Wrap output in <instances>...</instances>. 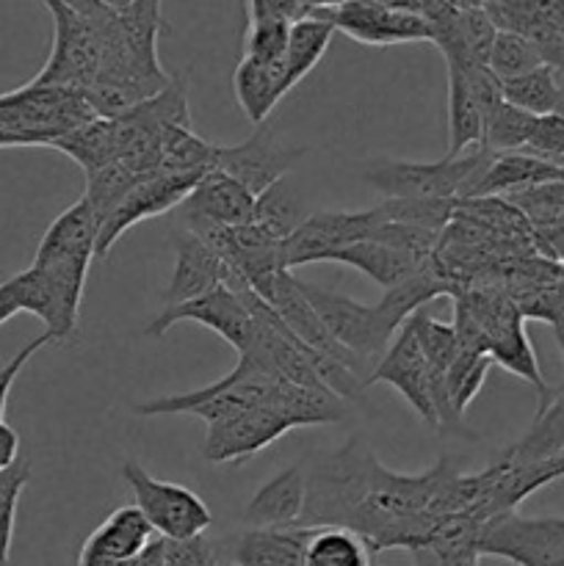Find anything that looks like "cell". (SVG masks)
Returning a JSON list of instances; mask_svg holds the SVG:
<instances>
[{
	"label": "cell",
	"mask_w": 564,
	"mask_h": 566,
	"mask_svg": "<svg viewBox=\"0 0 564 566\" xmlns=\"http://www.w3.org/2000/svg\"><path fill=\"white\" fill-rule=\"evenodd\" d=\"M453 473L457 464L448 457L420 475L393 473L368 446L348 440L310 473L299 525H341L363 536L376 553H418L440 523L431 509Z\"/></svg>",
	"instance_id": "6da1fadb"
},
{
	"label": "cell",
	"mask_w": 564,
	"mask_h": 566,
	"mask_svg": "<svg viewBox=\"0 0 564 566\" xmlns=\"http://www.w3.org/2000/svg\"><path fill=\"white\" fill-rule=\"evenodd\" d=\"M97 213L81 197L64 213L55 216L53 224L44 230L42 241H39L31 269L42 276L50 296H53L55 315H59L55 340H66V337L75 335L77 321H81L88 263L97 258Z\"/></svg>",
	"instance_id": "7a4b0ae2"
},
{
	"label": "cell",
	"mask_w": 564,
	"mask_h": 566,
	"mask_svg": "<svg viewBox=\"0 0 564 566\" xmlns=\"http://www.w3.org/2000/svg\"><path fill=\"white\" fill-rule=\"evenodd\" d=\"M276 381L282 379L265 374L252 357L241 354L236 368L227 376H221L216 385H208L194 392H180V396L133 403V412L144 415V418H158V415H194V418L205 420V426H216L260 407L271 396Z\"/></svg>",
	"instance_id": "3957f363"
},
{
	"label": "cell",
	"mask_w": 564,
	"mask_h": 566,
	"mask_svg": "<svg viewBox=\"0 0 564 566\" xmlns=\"http://www.w3.org/2000/svg\"><path fill=\"white\" fill-rule=\"evenodd\" d=\"M492 153L476 147L457 158L420 160H382L365 171V180L385 193L387 199H470L481 171L490 164Z\"/></svg>",
	"instance_id": "277c9868"
},
{
	"label": "cell",
	"mask_w": 564,
	"mask_h": 566,
	"mask_svg": "<svg viewBox=\"0 0 564 566\" xmlns=\"http://www.w3.org/2000/svg\"><path fill=\"white\" fill-rule=\"evenodd\" d=\"M127 486L133 492V506L144 514L149 528L158 539L166 542H188L205 536V531L213 525L208 503L191 492L188 486L175 481H158L147 473L138 462L127 459L122 464Z\"/></svg>",
	"instance_id": "5b68a950"
},
{
	"label": "cell",
	"mask_w": 564,
	"mask_h": 566,
	"mask_svg": "<svg viewBox=\"0 0 564 566\" xmlns=\"http://www.w3.org/2000/svg\"><path fill=\"white\" fill-rule=\"evenodd\" d=\"M464 302L470 304V310L479 318L481 332H484V346L487 354L492 357V363L503 365L506 370H512L514 376H520L523 381L536 387L540 392V407H545L553 398V390L545 385L540 374V365H536V354L531 348L529 337L523 329V310L514 298L503 296V293H484V291H457Z\"/></svg>",
	"instance_id": "8992f818"
},
{
	"label": "cell",
	"mask_w": 564,
	"mask_h": 566,
	"mask_svg": "<svg viewBox=\"0 0 564 566\" xmlns=\"http://www.w3.org/2000/svg\"><path fill=\"white\" fill-rule=\"evenodd\" d=\"M476 553L514 566H564V517L501 514L481 531Z\"/></svg>",
	"instance_id": "52a82bcc"
},
{
	"label": "cell",
	"mask_w": 564,
	"mask_h": 566,
	"mask_svg": "<svg viewBox=\"0 0 564 566\" xmlns=\"http://www.w3.org/2000/svg\"><path fill=\"white\" fill-rule=\"evenodd\" d=\"M186 321L213 329L221 340L236 348L238 357L247 354L254 343V318L247 298H243V287L232 291V287L219 285L205 296L191 298V302L164 307V313L155 315L144 332H147V337H164L171 326L186 324Z\"/></svg>",
	"instance_id": "ba28073f"
},
{
	"label": "cell",
	"mask_w": 564,
	"mask_h": 566,
	"mask_svg": "<svg viewBox=\"0 0 564 566\" xmlns=\"http://www.w3.org/2000/svg\"><path fill=\"white\" fill-rule=\"evenodd\" d=\"M382 224H387V213L382 205L359 213H313L282 241V260L285 269L293 271L299 265L321 263L335 249L348 247V243L368 241Z\"/></svg>",
	"instance_id": "9c48e42d"
},
{
	"label": "cell",
	"mask_w": 564,
	"mask_h": 566,
	"mask_svg": "<svg viewBox=\"0 0 564 566\" xmlns=\"http://www.w3.org/2000/svg\"><path fill=\"white\" fill-rule=\"evenodd\" d=\"M199 180H202V175H164V171L138 175L130 191L119 199V205L111 210V216L100 227L97 258H105L111 247L138 221L155 219V216L186 202V197L197 188Z\"/></svg>",
	"instance_id": "30bf717a"
},
{
	"label": "cell",
	"mask_w": 564,
	"mask_h": 566,
	"mask_svg": "<svg viewBox=\"0 0 564 566\" xmlns=\"http://www.w3.org/2000/svg\"><path fill=\"white\" fill-rule=\"evenodd\" d=\"M304 155V147H288L276 138L274 127L263 125L254 127L247 142L236 147H216L213 169L236 177L241 186H247L254 197L288 177V171L299 164Z\"/></svg>",
	"instance_id": "8fae6325"
},
{
	"label": "cell",
	"mask_w": 564,
	"mask_h": 566,
	"mask_svg": "<svg viewBox=\"0 0 564 566\" xmlns=\"http://www.w3.org/2000/svg\"><path fill=\"white\" fill-rule=\"evenodd\" d=\"M335 31L346 33L365 48H393V44L431 42V28L424 17L390 9L379 0H343L326 9Z\"/></svg>",
	"instance_id": "7c38bea8"
},
{
	"label": "cell",
	"mask_w": 564,
	"mask_h": 566,
	"mask_svg": "<svg viewBox=\"0 0 564 566\" xmlns=\"http://www.w3.org/2000/svg\"><path fill=\"white\" fill-rule=\"evenodd\" d=\"M464 6H481L498 31L531 39L545 64L564 72V0H464Z\"/></svg>",
	"instance_id": "4fadbf2b"
},
{
	"label": "cell",
	"mask_w": 564,
	"mask_h": 566,
	"mask_svg": "<svg viewBox=\"0 0 564 566\" xmlns=\"http://www.w3.org/2000/svg\"><path fill=\"white\" fill-rule=\"evenodd\" d=\"M227 285L232 291L249 287L241 276L232 271L221 254H216L202 238L194 232L182 230L175 235V269H171V282L160 296H164L166 307L171 304L191 302V298L205 296L213 287Z\"/></svg>",
	"instance_id": "5bb4252c"
},
{
	"label": "cell",
	"mask_w": 564,
	"mask_h": 566,
	"mask_svg": "<svg viewBox=\"0 0 564 566\" xmlns=\"http://www.w3.org/2000/svg\"><path fill=\"white\" fill-rule=\"evenodd\" d=\"M390 385L407 398L409 407L431 426L437 429V412L435 403H431V390H429V365H426L424 352H420V343L415 337L412 321L407 318V324L396 332V337L390 340L387 352L382 354L379 363L374 365L368 376L370 385Z\"/></svg>",
	"instance_id": "9a60e30c"
},
{
	"label": "cell",
	"mask_w": 564,
	"mask_h": 566,
	"mask_svg": "<svg viewBox=\"0 0 564 566\" xmlns=\"http://www.w3.org/2000/svg\"><path fill=\"white\" fill-rule=\"evenodd\" d=\"M291 429L293 426L265 398L260 407L249 409V412L238 415V418L208 426L202 457L213 464L243 462V459L265 451L271 442L285 437Z\"/></svg>",
	"instance_id": "2e32d148"
},
{
	"label": "cell",
	"mask_w": 564,
	"mask_h": 566,
	"mask_svg": "<svg viewBox=\"0 0 564 566\" xmlns=\"http://www.w3.org/2000/svg\"><path fill=\"white\" fill-rule=\"evenodd\" d=\"M269 304L274 307V313L280 315L282 324H285L288 329H291L293 335H296L299 340L310 348V352H315L318 357H324V359H332V363L346 365V368L354 370L359 379L368 381V370H365L363 365H359L357 359H354L352 354H348L346 348H343L341 343L330 335V329L324 326V321L318 318L315 307L307 302V296L302 293V285H299V280L293 276V271H285V274L276 280Z\"/></svg>",
	"instance_id": "e0dca14e"
},
{
	"label": "cell",
	"mask_w": 564,
	"mask_h": 566,
	"mask_svg": "<svg viewBox=\"0 0 564 566\" xmlns=\"http://www.w3.org/2000/svg\"><path fill=\"white\" fill-rule=\"evenodd\" d=\"M254 197L247 186L236 180V177L224 175L219 169H208L202 180L197 182L186 202L180 205L182 219H199L210 221L219 227H247L254 224Z\"/></svg>",
	"instance_id": "ac0fdd59"
},
{
	"label": "cell",
	"mask_w": 564,
	"mask_h": 566,
	"mask_svg": "<svg viewBox=\"0 0 564 566\" xmlns=\"http://www.w3.org/2000/svg\"><path fill=\"white\" fill-rule=\"evenodd\" d=\"M307 501V475L299 464L271 475L243 509V523L249 528H293L302 523Z\"/></svg>",
	"instance_id": "d6986e66"
},
{
	"label": "cell",
	"mask_w": 564,
	"mask_h": 566,
	"mask_svg": "<svg viewBox=\"0 0 564 566\" xmlns=\"http://www.w3.org/2000/svg\"><path fill=\"white\" fill-rule=\"evenodd\" d=\"M498 28L481 6H462L457 14L431 28V44L448 66H487Z\"/></svg>",
	"instance_id": "ffe728a7"
},
{
	"label": "cell",
	"mask_w": 564,
	"mask_h": 566,
	"mask_svg": "<svg viewBox=\"0 0 564 566\" xmlns=\"http://www.w3.org/2000/svg\"><path fill=\"white\" fill-rule=\"evenodd\" d=\"M155 542V531L136 506H122L100 523L81 551V562L127 564Z\"/></svg>",
	"instance_id": "44dd1931"
},
{
	"label": "cell",
	"mask_w": 564,
	"mask_h": 566,
	"mask_svg": "<svg viewBox=\"0 0 564 566\" xmlns=\"http://www.w3.org/2000/svg\"><path fill=\"white\" fill-rule=\"evenodd\" d=\"M564 180V169L547 164L529 153H492L490 164L481 171L479 182L470 191V199L481 197H503V193H518L525 188L542 186V182Z\"/></svg>",
	"instance_id": "7402d4cb"
},
{
	"label": "cell",
	"mask_w": 564,
	"mask_h": 566,
	"mask_svg": "<svg viewBox=\"0 0 564 566\" xmlns=\"http://www.w3.org/2000/svg\"><path fill=\"white\" fill-rule=\"evenodd\" d=\"M429 260V258H426ZM424 258H415V254L404 252V249L387 247L382 241H357L348 243V247L335 249V252L326 254L321 263H343L357 269L359 274H365L368 280H374L376 285H382L385 291L401 285L404 280L415 274L420 265L426 263Z\"/></svg>",
	"instance_id": "603a6c76"
},
{
	"label": "cell",
	"mask_w": 564,
	"mask_h": 566,
	"mask_svg": "<svg viewBox=\"0 0 564 566\" xmlns=\"http://www.w3.org/2000/svg\"><path fill=\"white\" fill-rule=\"evenodd\" d=\"M232 88H236L238 105L254 127L263 125L271 111L280 105V99L291 92L285 64H260V61L243 59V55L232 75Z\"/></svg>",
	"instance_id": "cb8c5ba5"
},
{
	"label": "cell",
	"mask_w": 564,
	"mask_h": 566,
	"mask_svg": "<svg viewBox=\"0 0 564 566\" xmlns=\"http://www.w3.org/2000/svg\"><path fill=\"white\" fill-rule=\"evenodd\" d=\"M307 528H249L232 545L230 566H302Z\"/></svg>",
	"instance_id": "d4e9b609"
},
{
	"label": "cell",
	"mask_w": 564,
	"mask_h": 566,
	"mask_svg": "<svg viewBox=\"0 0 564 566\" xmlns=\"http://www.w3.org/2000/svg\"><path fill=\"white\" fill-rule=\"evenodd\" d=\"M564 457V392H553L545 407L536 409L531 429L501 453L509 464H542Z\"/></svg>",
	"instance_id": "484cf974"
},
{
	"label": "cell",
	"mask_w": 564,
	"mask_h": 566,
	"mask_svg": "<svg viewBox=\"0 0 564 566\" xmlns=\"http://www.w3.org/2000/svg\"><path fill=\"white\" fill-rule=\"evenodd\" d=\"M484 111L462 66H448V158L481 147Z\"/></svg>",
	"instance_id": "4316f807"
},
{
	"label": "cell",
	"mask_w": 564,
	"mask_h": 566,
	"mask_svg": "<svg viewBox=\"0 0 564 566\" xmlns=\"http://www.w3.org/2000/svg\"><path fill=\"white\" fill-rule=\"evenodd\" d=\"M332 36H335V25L326 17V9H315L307 17H299V20L291 22L285 48L288 86L293 88L313 72V66L318 64L321 55L330 48Z\"/></svg>",
	"instance_id": "83f0119b"
},
{
	"label": "cell",
	"mask_w": 564,
	"mask_h": 566,
	"mask_svg": "<svg viewBox=\"0 0 564 566\" xmlns=\"http://www.w3.org/2000/svg\"><path fill=\"white\" fill-rule=\"evenodd\" d=\"M302 566H376V551L354 531L315 525L307 528Z\"/></svg>",
	"instance_id": "f1b7e54d"
},
{
	"label": "cell",
	"mask_w": 564,
	"mask_h": 566,
	"mask_svg": "<svg viewBox=\"0 0 564 566\" xmlns=\"http://www.w3.org/2000/svg\"><path fill=\"white\" fill-rule=\"evenodd\" d=\"M53 149L70 155L81 166L83 175H88L94 169H103V166L119 160V133H116V122L105 119V116H94V119L75 127V130L55 138Z\"/></svg>",
	"instance_id": "f546056e"
},
{
	"label": "cell",
	"mask_w": 564,
	"mask_h": 566,
	"mask_svg": "<svg viewBox=\"0 0 564 566\" xmlns=\"http://www.w3.org/2000/svg\"><path fill=\"white\" fill-rule=\"evenodd\" d=\"M503 99L512 103L514 108L525 111L531 116H547L556 114L558 103L564 99L562 86H558V72L553 66L542 64L536 70L525 72V75L503 81Z\"/></svg>",
	"instance_id": "4dcf8cb0"
},
{
	"label": "cell",
	"mask_w": 564,
	"mask_h": 566,
	"mask_svg": "<svg viewBox=\"0 0 564 566\" xmlns=\"http://www.w3.org/2000/svg\"><path fill=\"white\" fill-rule=\"evenodd\" d=\"M304 219L307 216L302 210V199L293 191L288 177H282L280 182L265 188L258 197V202H254V224L263 227L269 235L280 238V241H285Z\"/></svg>",
	"instance_id": "1f68e13d"
},
{
	"label": "cell",
	"mask_w": 564,
	"mask_h": 566,
	"mask_svg": "<svg viewBox=\"0 0 564 566\" xmlns=\"http://www.w3.org/2000/svg\"><path fill=\"white\" fill-rule=\"evenodd\" d=\"M536 119L525 111L514 108L512 103H498L490 114L484 116V133H481V147L490 153H523L534 133Z\"/></svg>",
	"instance_id": "d6a6232c"
},
{
	"label": "cell",
	"mask_w": 564,
	"mask_h": 566,
	"mask_svg": "<svg viewBox=\"0 0 564 566\" xmlns=\"http://www.w3.org/2000/svg\"><path fill=\"white\" fill-rule=\"evenodd\" d=\"M409 321H412L415 337H418L420 352H424L426 365H429V379H446L448 368H451L453 357H457L459 352L453 324H440V321L431 318L426 310L412 313Z\"/></svg>",
	"instance_id": "836d02e7"
},
{
	"label": "cell",
	"mask_w": 564,
	"mask_h": 566,
	"mask_svg": "<svg viewBox=\"0 0 564 566\" xmlns=\"http://www.w3.org/2000/svg\"><path fill=\"white\" fill-rule=\"evenodd\" d=\"M542 64H545V59H542L540 48L531 39L512 31H498L492 39L490 55H487V66L501 83L525 75Z\"/></svg>",
	"instance_id": "e575fe53"
},
{
	"label": "cell",
	"mask_w": 564,
	"mask_h": 566,
	"mask_svg": "<svg viewBox=\"0 0 564 566\" xmlns=\"http://www.w3.org/2000/svg\"><path fill=\"white\" fill-rule=\"evenodd\" d=\"M492 357L490 354H481V352H470V348L459 346L457 357H453L451 368L446 374V392H448V401H451L453 412L459 418H464V409L468 403L473 401L476 392L481 390L487 379V370L492 368Z\"/></svg>",
	"instance_id": "d590c367"
},
{
	"label": "cell",
	"mask_w": 564,
	"mask_h": 566,
	"mask_svg": "<svg viewBox=\"0 0 564 566\" xmlns=\"http://www.w3.org/2000/svg\"><path fill=\"white\" fill-rule=\"evenodd\" d=\"M136 171L127 169L122 160L103 166V169H94L86 175V188H83V199L94 208L97 213L100 227L108 219L111 210L119 205V199L130 191V186L136 182Z\"/></svg>",
	"instance_id": "8d00e7d4"
},
{
	"label": "cell",
	"mask_w": 564,
	"mask_h": 566,
	"mask_svg": "<svg viewBox=\"0 0 564 566\" xmlns=\"http://www.w3.org/2000/svg\"><path fill=\"white\" fill-rule=\"evenodd\" d=\"M509 202L523 213L525 221L540 230L558 227L564 221V180L542 182V186L509 193Z\"/></svg>",
	"instance_id": "74e56055"
},
{
	"label": "cell",
	"mask_w": 564,
	"mask_h": 566,
	"mask_svg": "<svg viewBox=\"0 0 564 566\" xmlns=\"http://www.w3.org/2000/svg\"><path fill=\"white\" fill-rule=\"evenodd\" d=\"M28 481H31V462L22 457L9 470L0 473V566H9L17 506H20V495L28 486Z\"/></svg>",
	"instance_id": "f35d334b"
},
{
	"label": "cell",
	"mask_w": 564,
	"mask_h": 566,
	"mask_svg": "<svg viewBox=\"0 0 564 566\" xmlns=\"http://www.w3.org/2000/svg\"><path fill=\"white\" fill-rule=\"evenodd\" d=\"M288 31H291V22L285 20L249 22L247 36H243V59L260 61V64H285Z\"/></svg>",
	"instance_id": "ab89813d"
},
{
	"label": "cell",
	"mask_w": 564,
	"mask_h": 566,
	"mask_svg": "<svg viewBox=\"0 0 564 566\" xmlns=\"http://www.w3.org/2000/svg\"><path fill=\"white\" fill-rule=\"evenodd\" d=\"M523 153L536 155V158H542V160H547V164L564 169V119L562 116H556V114L540 116Z\"/></svg>",
	"instance_id": "60d3db41"
},
{
	"label": "cell",
	"mask_w": 564,
	"mask_h": 566,
	"mask_svg": "<svg viewBox=\"0 0 564 566\" xmlns=\"http://www.w3.org/2000/svg\"><path fill=\"white\" fill-rule=\"evenodd\" d=\"M160 545H164V566H219L213 547L205 536L188 542L160 539Z\"/></svg>",
	"instance_id": "b9f144b4"
},
{
	"label": "cell",
	"mask_w": 564,
	"mask_h": 566,
	"mask_svg": "<svg viewBox=\"0 0 564 566\" xmlns=\"http://www.w3.org/2000/svg\"><path fill=\"white\" fill-rule=\"evenodd\" d=\"M48 343H53V340H50L48 332H44V335H39V337H33V340L28 343V346H22L20 352H17L14 357H11L9 363H6L3 368H0V420H3V415H6V401H9V392H11V387H14L17 376H20L22 368H25V365L31 363L33 354L42 352V348L48 346Z\"/></svg>",
	"instance_id": "7bdbcfd3"
},
{
	"label": "cell",
	"mask_w": 564,
	"mask_h": 566,
	"mask_svg": "<svg viewBox=\"0 0 564 566\" xmlns=\"http://www.w3.org/2000/svg\"><path fill=\"white\" fill-rule=\"evenodd\" d=\"M379 3L424 17V20L429 22V28H435L440 25V22H446L451 14H457L464 6V0H379Z\"/></svg>",
	"instance_id": "ee69618b"
},
{
	"label": "cell",
	"mask_w": 564,
	"mask_h": 566,
	"mask_svg": "<svg viewBox=\"0 0 564 566\" xmlns=\"http://www.w3.org/2000/svg\"><path fill=\"white\" fill-rule=\"evenodd\" d=\"M249 22L258 20H285L293 22L299 17H307L310 6L304 0H247Z\"/></svg>",
	"instance_id": "f6af8a7d"
},
{
	"label": "cell",
	"mask_w": 564,
	"mask_h": 566,
	"mask_svg": "<svg viewBox=\"0 0 564 566\" xmlns=\"http://www.w3.org/2000/svg\"><path fill=\"white\" fill-rule=\"evenodd\" d=\"M17 313H25V298H22L20 276H9L0 282V326L14 318Z\"/></svg>",
	"instance_id": "bcb514c9"
},
{
	"label": "cell",
	"mask_w": 564,
	"mask_h": 566,
	"mask_svg": "<svg viewBox=\"0 0 564 566\" xmlns=\"http://www.w3.org/2000/svg\"><path fill=\"white\" fill-rule=\"evenodd\" d=\"M20 459V434L6 420H0V473Z\"/></svg>",
	"instance_id": "7dc6e473"
},
{
	"label": "cell",
	"mask_w": 564,
	"mask_h": 566,
	"mask_svg": "<svg viewBox=\"0 0 564 566\" xmlns=\"http://www.w3.org/2000/svg\"><path fill=\"white\" fill-rule=\"evenodd\" d=\"M304 3L315 11V9H335V6H341L343 0H304Z\"/></svg>",
	"instance_id": "c3c4849f"
},
{
	"label": "cell",
	"mask_w": 564,
	"mask_h": 566,
	"mask_svg": "<svg viewBox=\"0 0 564 566\" xmlns=\"http://www.w3.org/2000/svg\"><path fill=\"white\" fill-rule=\"evenodd\" d=\"M100 3L108 6V9H114V11H122V9H127V6H130L133 0H100Z\"/></svg>",
	"instance_id": "681fc988"
},
{
	"label": "cell",
	"mask_w": 564,
	"mask_h": 566,
	"mask_svg": "<svg viewBox=\"0 0 564 566\" xmlns=\"http://www.w3.org/2000/svg\"><path fill=\"white\" fill-rule=\"evenodd\" d=\"M556 116H562V119H564V99H562V103H558V108H556Z\"/></svg>",
	"instance_id": "f907efd6"
}]
</instances>
